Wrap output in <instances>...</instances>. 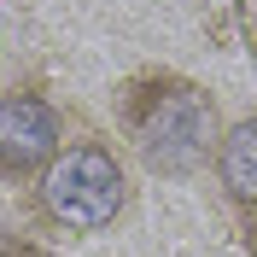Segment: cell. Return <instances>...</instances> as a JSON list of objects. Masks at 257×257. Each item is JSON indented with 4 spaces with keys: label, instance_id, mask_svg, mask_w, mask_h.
<instances>
[{
    "label": "cell",
    "instance_id": "1",
    "mask_svg": "<svg viewBox=\"0 0 257 257\" xmlns=\"http://www.w3.org/2000/svg\"><path fill=\"white\" fill-rule=\"evenodd\" d=\"M117 128L152 176L187 181L205 164H216L228 123L205 82L181 76V70H141L117 88Z\"/></svg>",
    "mask_w": 257,
    "mask_h": 257
},
{
    "label": "cell",
    "instance_id": "2",
    "mask_svg": "<svg viewBox=\"0 0 257 257\" xmlns=\"http://www.w3.org/2000/svg\"><path fill=\"white\" fill-rule=\"evenodd\" d=\"M35 216L59 234H105L128 210V164L111 141L76 135L30 187Z\"/></svg>",
    "mask_w": 257,
    "mask_h": 257
},
{
    "label": "cell",
    "instance_id": "3",
    "mask_svg": "<svg viewBox=\"0 0 257 257\" xmlns=\"http://www.w3.org/2000/svg\"><path fill=\"white\" fill-rule=\"evenodd\" d=\"M64 152V117L35 82H18L0 94V176L35 181Z\"/></svg>",
    "mask_w": 257,
    "mask_h": 257
},
{
    "label": "cell",
    "instance_id": "4",
    "mask_svg": "<svg viewBox=\"0 0 257 257\" xmlns=\"http://www.w3.org/2000/svg\"><path fill=\"white\" fill-rule=\"evenodd\" d=\"M216 187L228 193V205L257 210V111L251 117H234L222 128V146H216Z\"/></svg>",
    "mask_w": 257,
    "mask_h": 257
},
{
    "label": "cell",
    "instance_id": "5",
    "mask_svg": "<svg viewBox=\"0 0 257 257\" xmlns=\"http://www.w3.org/2000/svg\"><path fill=\"white\" fill-rule=\"evenodd\" d=\"M245 47H251V64H257V0H251V12H245Z\"/></svg>",
    "mask_w": 257,
    "mask_h": 257
},
{
    "label": "cell",
    "instance_id": "6",
    "mask_svg": "<svg viewBox=\"0 0 257 257\" xmlns=\"http://www.w3.org/2000/svg\"><path fill=\"white\" fill-rule=\"evenodd\" d=\"M245 245L257 251V210H245Z\"/></svg>",
    "mask_w": 257,
    "mask_h": 257
}]
</instances>
